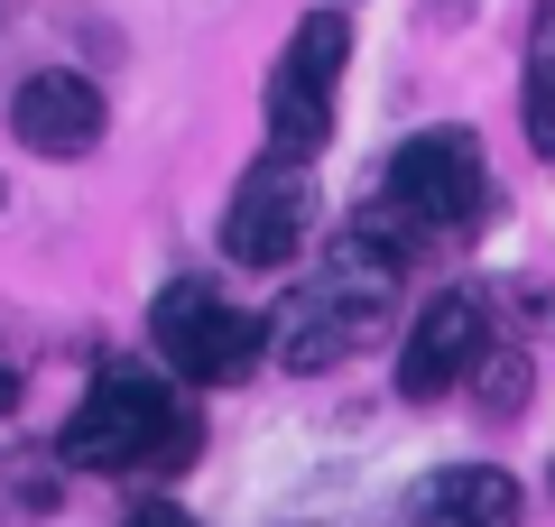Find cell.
Returning <instances> with one entry per match:
<instances>
[{
  "label": "cell",
  "mask_w": 555,
  "mask_h": 527,
  "mask_svg": "<svg viewBox=\"0 0 555 527\" xmlns=\"http://www.w3.org/2000/svg\"><path fill=\"white\" fill-rule=\"evenodd\" d=\"M306 232H315V176H306V157L269 149L241 176L232 214H222V250H232L241 269H287V259L306 250Z\"/></svg>",
  "instance_id": "cell-6"
},
{
  "label": "cell",
  "mask_w": 555,
  "mask_h": 527,
  "mask_svg": "<svg viewBox=\"0 0 555 527\" xmlns=\"http://www.w3.org/2000/svg\"><path fill=\"white\" fill-rule=\"evenodd\" d=\"M56 453L75 472H177L195 453V408L158 371H130L120 361V371H102L83 389V408L56 435Z\"/></svg>",
  "instance_id": "cell-2"
},
{
  "label": "cell",
  "mask_w": 555,
  "mask_h": 527,
  "mask_svg": "<svg viewBox=\"0 0 555 527\" xmlns=\"http://www.w3.org/2000/svg\"><path fill=\"white\" fill-rule=\"evenodd\" d=\"M473 380H481V416H518L528 408V351H481L473 361Z\"/></svg>",
  "instance_id": "cell-11"
},
{
  "label": "cell",
  "mask_w": 555,
  "mask_h": 527,
  "mask_svg": "<svg viewBox=\"0 0 555 527\" xmlns=\"http://www.w3.org/2000/svg\"><path fill=\"white\" fill-rule=\"evenodd\" d=\"M481 204H491L481 139H473V130H416L408 149L389 157V185H379L371 214L416 250V241H454V232H473Z\"/></svg>",
  "instance_id": "cell-3"
},
{
  "label": "cell",
  "mask_w": 555,
  "mask_h": 527,
  "mask_svg": "<svg viewBox=\"0 0 555 527\" xmlns=\"http://www.w3.org/2000/svg\"><path fill=\"white\" fill-rule=\"evenodd\" d=\"M0 204H10V185H0Z\"/></svg>",
  "instance_id": "cell-14"
},
{
  "label": "cell",
  "mask_w": 555,
  "mask_h": 527,
  "mask_svg": "<svg viewBox=\"0 0 555 527\" xmlns=\"http://www.w3.org/2000/svg\"><path fill=\"white\" fill-rule=\"evenodd\" d=\"M10 408H20V380H10V371H0V416H10Z\"/></svg>",
  "instance_id": "cell-13"
},
{
  "label": "cell",
  "mask_w": 555,
  "mask_h": 527,
  "mask_svg": "<svg viewBox=\"0 0 555 527\" xmlns=\"http://www.w3.org/2000/svg\"><path fill=\"white\" fill-rule=\"evenodd\" d=\"M343 56H352V28H343V10H315V20L287 38V56L269 65V139H278L287 157H315V149H324V130H334Z\"/></svg>",
  "instance_id": "cell-5"
},
{
  "label": "cell",
  "mask_w": 555,
  "mask_h": 527,
  "mask_svg": "<svg viewBox=\"0 0 555 527\" xmlns=\"http://www.w3.org/2000/svg\"><path fill=\"white\" fill-rule=\"evenodd\" d=\"M481 351H491V314H481V296L473 287H444L436 306L408 324V343H398V389H408L416 408H436L444 389L473 380Z\"/></svg>",
  "instance_id": "cell-7"
},
{
  "label": "cell",
  "mask_w": 555,
  "mask_h": 527,
  "mask_svg": "<svg viewBox=\"0 0 555 527\" xmlns=\"http://www.w3.org/2000/svg\"><path fill=\"white\" fill-rule=\"evenodd\" d=\"M518 112H528V149L555 157V0H537V20H528V75H518Z\"/></svg>",
  "instance_id": "cell-10"
},
{
  "label": "cell",
  "mask_w": 555,
  "mask_h": 527,
  "mask_svg": "<svg viewBox=\"0 0 555 527\" xmlns=\"http://www.w3.org/2000/svg\"><path fill=\"white\" fill-rule=\"evenodd\" d=\"M10 130H20V149H38V157H83V149L102 139V93H93V75H65V65L28 75L20 93H10Z\"/></svg>",
  "instance_id": "cell-8"
},
{
  "label": "cell",
  "mask_w": 555,
  "mask_h": 527,
  "mask_svg": "<svg viewBox=\"0 0 555 527\" xmlns=\"http://www.w3.org/2000/svg\"><path fill=\"white\" fill-rule=\"evenodd\" d=\"M398 278H408V241L379 214H361L352 232L324 250V269H306L297 287H287V306H278V324H269V351L287 371H334V361H352L379 333V314L398 306Z\"/></svg>",
  "instance_id": "cell-1"
},
{
  "label": "cell",
  "mask_w": 555,
  "mask_h": 527,
  "mask_svg": "<svg viewBox=\"0 0 555 527\" xmlns=\"http://www.w3.org/2000/svg\"><path fill=\"white\" fill-rule=\"evenodd\" d=\"M120 527H195V518H185L177 500H149V509H130V518H120Z\"/></svg>",
  "instance_id": "cell-12"
},
{
  "label": "cell",
  "mask_w": 555,
  "mask_h": 527,
  "mask_svg": "<svg viewBox=\"0 0 555 527\" xmlns=\"http://www.w3.org/2000/svg\"><path fill=\"white\" fill-rule=\"evenodd\" d=\"M149 333H158V361L177 380H195V389H232L259 351H269V324L241 314L232 296H214L204 278H177L158 296V314H149Z\"/></svg>",
  "instance_id": "cell-4"
},
{
  "label": "cell",
  "mask_w": 555,
  "mask_h": 527,
  "mask_svg": "<svg viewBox=\"0 0 555 527\" xmlns=\"http://www.w3.org/2000/svg\"><path fill=\"white\" fill-rule=\"evenodd\" d=\"M416 527H518V481L491 463H463V472H436L416 490Z\"/></svg>",
  "instance_id": "cell-9"
}]
</instances>
